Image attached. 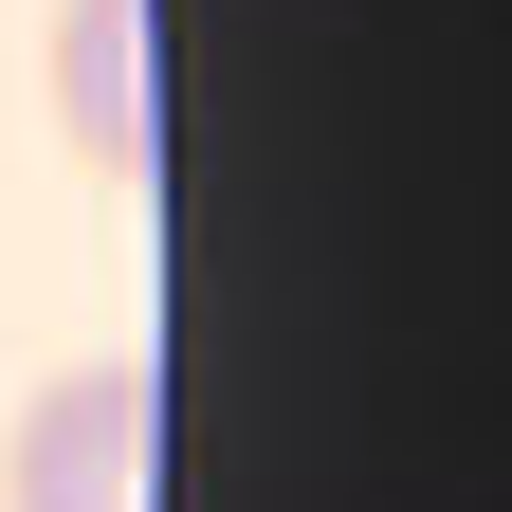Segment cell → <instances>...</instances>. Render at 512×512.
Here are the masks:
<instances>
[{"instance_id":"1","label":"cell","mask_w":512,"mask_h":512,"mask_svg":"<svg viewBox=\"0 0 512 512\" xmlns=\"http://www.w3.org/2000/svg\"><path fill=\"white\" fill-rule=\"evenodd\" d=\"M147 439H165L147 366H74V384H55V403L19 421L0 494H19V512H147Z\"/></svg>"},{"instance_id":"2","label":"cell","mask_w":512,"mask_h":512,"mask_svg":"<svg viewBox=\"0 0 512 512\" xmlns=\"http://www.w3.org/2000/svg\"><path fill=\"white\" fill-rule=\"evenodd\" d=\"M55 128H74V165H110V183L165 165V55H147V0H74V19H55Z\"/></svg>"}]
</instances>
